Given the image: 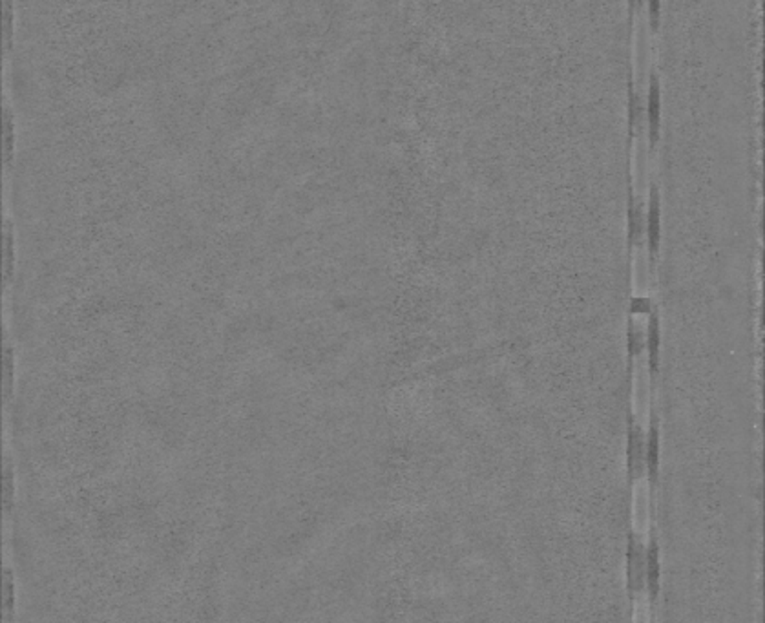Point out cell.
<instances>
[{
	"label": "cell",
	"instance_id": "8992f818",
	"mask_svg": "<svg viewBox=\"0 0 765 623\" xmlns=\"http://www.w3.org/2000/svg\"><path fill=\"white\" fill-rule=\"evenodd\" d=\"M6 253H8V260H6V266H8V276H11V267H13V232H11V221H6Z\"/></svg>",
	"mask_w": 765,
	"mask_h": 623
},
{
	"label": "cell",
	"instance_id": "3957f363",
	"mask_svg": "<svg viewBox=\"0 0 765 623\" xmlns=\"http://www.w3.org/2000/svg\"><path fill=\"white\" fill-rule=\"evenodd\" d=\"M647 238L652 251H656L660 244V199L656 189H652L650 206L647 212Z\"/></svg>",
	"mask_w": 765,
	"mask_h": 623
},
{
	"label": "cell",
	"instance_id": "30bf717a",
	"mask_svg": "<svg viewBox=\"0 0 765 623\" xmlns=\"http://www.w3.org/2000/svg\"><path fill=\"white\" fill-rule=\"evenodd\" d=\"M628 344H631V351L634 355H638L639 351H641V344H643V338H641V335L638 333V331H634V333H631V338H628Z\"/></svg>",
	"mask_w": 765,
	"mask_h": 623
},
{
	"label": "cell",
	"instance_id": "ba28073f",
	"mask_svg": "<svg viewBox=\"0 0 765 623\" xmlns=\"http://www.w3.org/2000/svg\"><path fill=\"white\" fill-rule=\"evenodd\" d=\"M641 227H643V216H641L638 206H634V209L631 211V232L634 234V238L639 236Z\"/></svg>",
	"mask_w": 765,
	"mask_h": 623
},
{
	"label": "cell",
	"instance_id": "277c9868",
	"mask_svg": "<svg viewBox=\"0 0 765 623\" xmlns=\"http://www.w3.org/2000/svg\"><path fill=\"white\" fill-rule=\"evenodd\" d=\"M632 623H652V609L650 600L647 592H639L634 600V612H632Z\"/></svg>",
	"mask_w": 765,
	"mask_h": 623
},
{
	"label": "cell",
	"instance_id": "52a82bcc",
	"mask_svg": "<svg viewBox=\"0 0 765 623\" xmlns=\"http://www.w3.org/2000/svg\"><path fill=\"white\" fill-rule=\"evenodd\" d=\"M6 135H8V143H6V148H8V159H11V152H13V115H11V110L6 106Z\"/></svg>",
	"mask_w": 765,
	"mask_h": 623
},
{
	"label": "cell",
	"instance_id": "6da1fadb",
	"mask_svg": "<svg viewBox=\"0 0 765 623\" xmlns=\"http://www.w3.org/2000/svg\"><path fill=\"white\" fill-rule=\"evenodd\" d=\"M652 490L648 476H639L632 486V530L643 545L650 541Z\"/></svg>",
	"mask_w": 765,
	"mask_h": 623
},
{
	"label": "cell",
	"instance_id": "9c48e42d",
	"mask_svg": "<svg viewBox=\"0 0 765 623\" xmlns=\"http://www.w3.org/2000/svg\"><path fill=\"white\" fill-rule=\"evenodd\" d=\"M650 311V300L634 298L632 300V313H648Z\"/></svg>",
	"mask_w": 765,
	"mask_h": 623
},
{
	"label": "cell",
	"instance_id": "7a4b0ae2",
	"mask_svg": "<svg viewBox=\"0 0 765 623\" xmlns=\"http://www.w3.org/2000/svg\"><path fill=\"white\" fill-rule=\"evenodd\" d=\"M647 115H648V125H650L652 140H656L658 128H660V117H661L660 85H658L656 75H652V79H650V90H648V97H647Z\"/></svg>",
	"mask_w": 765,
	"mask_h": 623
},
{
	"label": "cell",
	"instance_id": "5b68a950",
	"mask_svg": "<svg viewBox=\"0 0 765 623\" xmlns=\"http://www.w3.org/2000/svg\"><path fill=\"white\" fill-rule=\"evenodd\" d=\"M647 345L648 351H650V364L652 367H654L658 357V347H660V328H658L656 316H652L650 318V325H648L647 331Z\"/></svg>",
	"mask_w": 765,
	"mask_h": 623
}]
</instances>
